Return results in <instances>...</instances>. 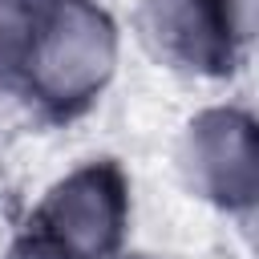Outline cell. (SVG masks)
I'll return each instance as SVG.
<instances>
[{
  "mask_svg": "<svg viewBox=\"0 0 259 259\" xmlns=\"http://www.w3.org/2000/svg\"><path fill=\"white\" fill-rule=\"evenodd\" d=\"M32 81L49 101H85L113 65V36L101 12L85 4H69L53 16V24L28 45Z\"/></svg>",
  "mask_w": 259,
  "mask_h": 259,
  "instance_id": "1",
  "label": "cell"
},
{
  "mask_svg": "<svg viewBox=\"0 0 259 259\" xmlns=\"http://www.w3.org/2000/svg\"><path fill=\"white\" fill-rule=\"evenodd\" d=\"M49 231L57 255L93 259L117 243L121 231V182L109 166L73 174L49 202Z\"/></svg>",
  "mask_w": 259,
  "mask_h": 259,
  "instance_id": "2",
  "label": "cell"
},
{
  "mask_svg": "<svg viewBox=\"0 0 259 259\" xmlns=\"http://www.w3.org/2000/svg\"><path fill=\"white\" fill-rule=\"evenodd\" d=\"M16 113H20V105H16V93H8L4 85H0V134L16 121Z\"/></svg>",
  "mask_w": 259,
  "mask_h": 259,
  "instance_id": "3",
  "label": "cell"
}]
</instances>
